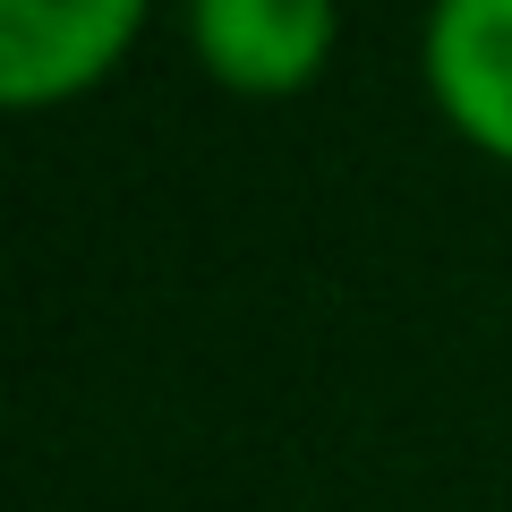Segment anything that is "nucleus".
<instances>
[{"mask_svg":"<svg viewBox=\"0 0 512 512\" xmlns=\"http://www.w3.org/2000/svg\"><path fill=\"white\" fill-rule=\"evenodd\" d=\"M427 86L478 154L512 163V0H444L427 18Z\"/></svg>","mask_w":512,"mask_h":512,"instance_id":"obj_3","label":"nucleus"},{"mask_svg":"<svg viewBox=\"0 0 512 512\" xmlns=\"http://www.w3.org/2000/svg\"><path fill=\"white\" fill-rule=\"evenodd\" d=\"M333 35L342 18L325 0H197L188 9V43L231 94H299L325 69Z\"/></svg>","mask_w":512,"mask_h":512,"instance_id":"obj_2","label":"nucleus"},{"mask_svg":"<svg viewBox=\"0 0 512 512\" xmlns=\"http://www.w3.org/2000/svg\"><path fill=\"white\" fill-rule=\"evenodd\" d=\"M137 0H0V103H60L137 43Z\"/></svg>","mask_w":512,"mask_h":512,"instance_id":"obj_1","label":"nucleus"}]
</instances>
